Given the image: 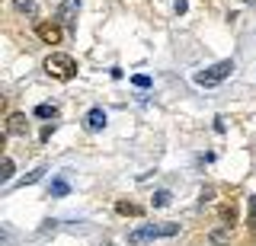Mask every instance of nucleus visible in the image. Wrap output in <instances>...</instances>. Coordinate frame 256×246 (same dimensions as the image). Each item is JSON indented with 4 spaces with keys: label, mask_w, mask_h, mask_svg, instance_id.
Returning a JSON list of instances; mask_svg holds the SVG:
<instances>
[{
    "label": "nucleus",
    "mask_w": 256,
    "mask_h": 246,
    "mask_svg": "<svg viewBox=\"0 0 256 246\" xmlns=\"http://www.w3.org/2000/svg\"><path fill=\"white\" fill-rule=\"evenodd\" d=\"M173 6H176V13H186V6H189V3H186V0H176Z\"/></svg>",
    "instance_id": "nucleus-19"
},
{
    "label": "nucleus",
    "mask_w": 256,
    "mask_h": 246,
    "mask_svg": "<svg viewBox=\"0 0 256 246\" xmlns=\"http://www.w3.org/2000/svg\"><path fill=\"white\" fill-rule=\"evenodd\" d=\"M45 70L54 77V80L68 83V80H74V77H77V61L70 58V54H64V51H54L52 58L45 61Z\"/></svg>",
    "instance_id": "nucleus-1"
},
{
    "label": "nucleus",
    "mask_w": 256,
    "mask_h": 246,
    "mask_svg": "<svg viewBox=\"0 0 256 246\" xmlns=\"http://www.w3.org/2000/svg\"><path fill=\"white\" fill-rule=\"evenodd\" d=\"M36 118H58V106H48V102L36 106Z\"/></svg>",
    "instance_id": "nucleus-11"
},
{
    "label": "nucleus",
    "mask_w": 256,
    "mask_h": 246,
    "mask_svg": "<svg viewBox=\"0 0 256 246\" xmlns=\"http://www.w3.org/2000/svg\"><path fill=\"white\" fill-rule=\"evenodd\" d=\"M221 221H224V227L237 224V202H234V198H230L228 205H221Z\"/></svg>",
    "instance_id": "nucleus-8"
},
{
    "label": "nucleus",
    "mask_w": 256,
    "mask_h": 246,
    "mask_svg": "<svg viewBox=\"0 0 256 246\" xmlns=\"http://www.w3.org/2000/svg\"><path fill=\"white\" fill-rule=\"evenodd\" d=\"M246 224H250V230L256 234V195L250 198V218H246Z\"/></svg>",
    "instance_id": "nucleus-17"
},
{
    "label": "nucleus",
    "mask_w": 256,
    "mask_h": 246,
    "mask_svg": "<svg viewBox=\"0 0 256 246\" xmlns=\"http://www.w3.org/2000/svg\"><path fill=\"white\" fill-rule=\"evenodd\" d=\"M36 35L42 38L45 45H58L61 42V26L58 22H36Z\"/></svg>",
    "instance_id": "nucleus-4"
},
{
    "label": "nucleus",
    "mask_w": 256,
    "mask_h": 246,
    "mask_svg": "<svg viewBox=\"0 0 256 246\" xmlns=\"http://www.w3.org/2000/svg\"><path fill=\"white\" fill-rule=\"evenodd\" d=\"M180 234V224H148V227H138L128 234L132 243H144V240H157V237H176Z\"/></svg>",
    "instance_id": "nucleus-3"
},
{
    "label": "nucleus",
    "mask_w": 256,
    "mask_h": 246,
    "mask_svg": "<svg viewBox=\"0 0 256 246\" xmlns=\"http://www.w3.org/2000/svg\"><path fill=\"white\" fill-rule=\"evenodd\" d=\"M13 6L20 13H26V16H38V3L36 0H13Z\"/></svg>",
    "instance_id": "nucleus-9"
},
{
    "label": "nucleus",
    "mask_w": 256,
    "mask_h": 246,
    "mask_svg": "<svg viewBox=\"0 0 256 246\" xmlns=\"http://www.w3.org/2000/svg\"><path fill=\"white\" fill-rule=\"evenodd\" d=\"M13 170H16V166H13V160H10V157H6V160H4V166H0V182H10V179H13Z\"/></svg>",
    "instance_id": "nucleus-14"
},
{
    "label": "nucleus",
    "mask_w": 256,
    "mask_h": 246,
    "mask_svg": "<svg viewBox=\"0 0 256 246\" xmlns=\"http://www.w3.org/2000/svg\"><path fill=\"white\" fill-rule=\"evenodd\" d=\"M26 131H29V122H26L22 112H13L10 118H6V134H20V138H22Z\"/></svg>",
    "instance_id": "nucleus-5"
},
{
    "label": "nucleus",
    "mask_w": 256,
    "mask_h": 246,
    "mask_svg": "<svg viewBox=\"0 0 256 246\" xmlns=\"http://www.w3.org/2000/svg\"><path fill=\"white\" fill-rule=\"evenodd\" d=\"M48 192H52L54 198H64V195L70 192V186H68V182H64V179H54V182H52V189H48Z\"/></svg>",
    "instance_id": "nucleus-13"
},
{
    "label": "nucleus",
    "mask_w": 256,
    "mask_h": 246,
    "mask_svg": "<svg viewBox=\"0 0 256 246\" xmlns=\"http://www.w3.org/2000/svg\"><path fill=\"white\" fill-rule=\"evenodd\" d=\"M214 246H224V243H230V227H221V230H212V237H208Z\"/></svg>",
    "instance_id": "nucleus-10"
},
{
    "label": "nucleus",
    "mask_w": 256,
    "mask_h": 246,
    "mask_svg": "<svg viewBox=\"0 0 256 246\" xmlns=\"http://www.w3.org/2000/svg\"><path fill=\"white\" fill-rule=\"evenodd\" d=\"M132 83L138 86V90H148V86H150V77H148V74H134V77H132Z\"/></svg>",
    "instance_id": "nucleus-16"
},
{
    "label": "nucleus",
    "mask_w": 256,
    "mask_h": 246,
    "mask_svg": "<svg viewBox=\"0 0 256 246\" xmlns=\"http://www.w3.org/2000/svg\"><path fill=\"white\" fill-rule=\"evenodd\" d=\"M84 125L90 131H102V128H106V112H102V109H90L86 118H84Z\"/></svg>",
    "instance_id": "nucleus-6"
},
{
    "label": "nucleus",
    "mask_w": 256,
    "mask_h": 246,
    "mask_svg": "<svg viewBox=\"0 0 256 246\" xmlns=\"http://www.w3.org/2000/svg\"><path fill=\"white\" fill-rule=\"evenodd\" d=\"M54 128H58V125H45V128H42V141H48V138H52V134H54Z\"/></svg>",
    "instance_id": "nucleus-18"
},
{
    "label": "nucleus",
    "mask_w": 256,
    "mask_h": 246,
    "mask_svg": "<svg viewBox=\"0 0 256 246\" xmlns=\"http://www.w3.org/2000/svg\"><path fill=\"white\" fill-rule=\"evenodd\" d=\"M42 176H45V166H38V170H32L29 176H22V179H20V186H32V182H38Z\"/></svg>",
    "instance_id": "nucleus-15"
},
{
    "label": "nucleus",
    "mask_w": 256,
    "mask_h": 246,
    "mask_svg": "<svg viewBox=\"0 0 256 246\" xmlns=\"http://www.w3.org/2000/svg\"><path fill=\"white\" fill-rule=\"evenodd\" d=\"M116 211L125 214V218H141V214H144V208L134 205V202H116Z\"/></svg>",
    "instance_id": "nucleus-7"
},
{
    "label": "nucleus",
    "mask_w": 256,
    "mask_h": 246,
    "mask_svg": "<svg viewBox=\"0 0 256 246\" xmlns=\"http://www.w3.org/2000/svg\"><path fill=\"white\" fill-rule=\"evenodd\" d=\"M230 70H234V61H218V64L198 70V74H196V83L198 86H218V83H224L230 77Z\"/></svg>",
    "instance_id": "nucleus-2"
},
{
    "label": "nucleus",
    "mask_w": 256,
    "mask_h": 246,
    "mask_svg": "<svg viewBox=\"0 0 256 246\" xmlns=\"http://www.w3.org/2000/svg\"><path fill=\"white\" fill-rule=\"evenodd\" d=\"M170 192H166V189H160V192H154V198H150V205H154V208H166V205H170Z\"/></svg>",
    "instance_id": "nucleus-12"
}]
</instances>
